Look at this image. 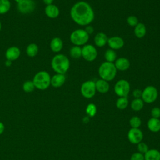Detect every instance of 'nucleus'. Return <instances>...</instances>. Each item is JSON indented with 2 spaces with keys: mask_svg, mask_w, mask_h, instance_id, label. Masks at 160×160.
Instances as JSON below:
<instances>
[{
  "mask_svg": "<svg viewBox=\"0 0 160 160\" xmlns=\"http://www.w3.org/2000/svg\"><path fill=\"white\" fill-rule=\"evenodd\" d=\"M70 56L74 59H78L82 56V48L78 46L72 47L69 51Z\"/></svg>",
  "mask_w": 160,
  "mask_h": 160,
  "instance_id": "a878e982",
  "label": "nucleus"
},
{
  "mask_svg": "<svg viewBox=\"0 0 160 160\" xmlns=\"http://www.w3.org/2000/svg\"><path fill=\"white\" fill-rule=\"evenodd\" d=\"M130 160H144V157L143 154L139 152H135L131 156Z\"/></svg>",
  "mask_w": 160,
  "mask_h": 160,
  "instance_id": "72a5a7b5",
  "label": "nucleus"
},
{
  "mask_svg": "<svg viewBox=\"0 0 160 160\" xmlns=\"http://www.w3.org/2000/svg\"><path fill=\"white\" fill-rule=\"evenodd\" d=\"M152 118H159L160 117V108L158 107H155L152 109L151 112Z\"/></svg>",
  "mask_w": 160,
  "mask_h": 160,
  "instance_id": "f704fd0d",
  "label": "nucleus"
},
{
  "mask_svg": "<svg viewBox=\"0 0 160 160\" xmlns=\"http://www.w3.org/2000/svg\"><path fill=\"white\" fill-rule=\"evenodd\" d=\"M86 111L89 116H94L96 113V106L94 104L91 103L88 105Z\"/></svg>",
  "mask_w": 160,
  "mask_h": 160,
  "instance_id": "7c9ffc66",
  "label": "nucleus"
},
{
  "mask_svg": "<svg viewBox=\"0 0 160 160\" xmlns=\"http://www.w3.org/2000/svg\"><path fill=\"white\" fill-rule=\"evenodd\" d=\"M138 149L139 152L142 154H145L149 150L147 144L142 142H140L138 144Z\"/></svg>",
  "mask_w": 160,
  "mask_h": 160,
  "instance_id": "473e14b6",
  "label": "nucleus"
},
{
  "mask_svg": "<svg viewBox=\"0 0 160 160\" xmlns=\"http://www.w3.org/2000/svg\"><path fill=\"white\" fill-rule=\"evenodd\" d=\"M129 123L132 128H138L141 124V120L138 116H133L130 119Z\"/></svg>",
  "mask_w": 160,
  "mask_h": 160,
  "instance_id": "c756f323",
  "label": "nucleus"
},
{
  "mask_svg": "<svg viewBox=\"0 0 160 160\" xmlns=\"http://www.w3.org/2000/svg\"><path fill=\"white\" fill-rule=\"evenodd\" d=\"M107 43L109 48L113 50L120 49L124 44V40L119 36H112L108 38Z\"/></svg>",
  "mask_w": 160,
  "mask_h": 160,
  "instance_id": "f8f14e48",
  "label": "nucleus"
},
{
  "mask_svg": "<svg viewBox=\"0 0 160 160\" xmlns=\"http://www.w3.org/2000/svg\"><path fill=\"white\" fill-rule=\"evenodd\" d=\"M89 35L82 29H76L70 35V41L74 46H84L89 40Z\"/></svg>",
  "mask_w": 160,
  "mask_h": 160,
  "instance_id": "39448f33",
  "label": "nucleus"
},
{
  "mask_svg": "<svg viewBox=\"0 0 160 160\" xmlns=\"http://www.w3.org/2000/svg\"><path fill=\"white\" fill-rule=\"evenodd\" d=\"M65 81V74L56 73L51 78V85L54 88H59L64 84Z\"/></svg>",
  "mask_w": 160,
  "mask_h": 160,
  "instance_id": "4468645a",
  "label": "nucleus"
},
{
  "mask_svg": "<svg viewBox=\"0 0 160 160\" xmlns=\"http://www.w3.org/2000/svg\"><path fill=\"white\" fill-rule=\"evenodd\" d=\"M114 64L116 69L119 71H126L128 69L130 66L129 61L127 58L124 57L116 59Z\"/></svg>",
  "mask_w": 160,
  "mask_h": 160,
  "instance_id": "2eb2a0df",
  "label": "nucleus"
},
{
  "mask_svg": "<svg viewBox=\"0 0 160 160\" xmlns=\"http://www.w3.org/2000/svg\"><path fill=\"white\" fill-rule=\"evenodd\" d=\"M51 76L46 71L38 72L34 76L32 82L36 88L40 90H45L51 85Z\"/></svg>",
  "mask_w": 160,
  "mask_h": 160,
  "instance_id": "20e7f679",
  "label": "nucleus"
},
{
  "mask_svg": "<svg viewBox=\"0 0 160 160\" xmlns=\"http://www.w3.org/2000/svg\"><path fill=\"white\" fill-rule=\"evenodd\" d=\"M98 73L102 79L110 81L116 77L117 69L113 62L105 61L99 66Z\"/></svg>",
  "mask_w": 160,
  "mask_h": 160,
  "instance_id": "7ed1b4c3",
  "label": "nucleus"
},
{
  "mask_svg": "<svg viewBox=\"0 0 160 160\" xmlns=\"http://www.w3.org/2000/svg\"><path fill=\"white\" fill-rule=\"evenodd\" d=\"M128 138L131 143L138 144L142 140L143 134L139 128H132L128 133Z\"/></svg>",
  "mask_w": 160,
  "mask_h": 160,
  "instance_id": "9b49d317",
  "label": "nucleus"
},
{
  "mask_svg": "<svg viewBox=\"0 0 160 160\" xmlns=\"http://www.w3.org/2000/svg\"><path fill=\"white\" fill-rule=\"evenodd\" d=\"M52 69L56 73L65 74L70 66V62L68 58L62 54L55 55L51 60Z\"/></svg>",
  "mask_w": 160,
  "mask_h": 160,
  "instance_id": "f03ea898",
  "label": "nucleus"
},
{
  "mask_svg": "<svg viewBox=\"0 0 160 160\" xmlns=\"http://www.w3.org/2000/svg\"><path fill=\"white\" fill-rule=\"evenodd\" d=\"M18 10L23 14L31 13L36 8V3L34 0H22L18 3Z\"/></svg>",
  "mask_w": 160,
  "mask_h": 160,
  "instance_id": "9d476101",
  "label": "nucleus"
},
{
  "mask_svg": "<svg viewBox=\"0 0 160 160\" xmlns=\"http://www.w3.org/2000/svg\"><path fill=\"white\" fill-rule=\"evenodd\" d=\"M4 130V126L2 122H0V134H1Z\"/></svg>",
  "mask_w": 160,
  "mask_h": 160,
  "instance_id": "58836bf2",
  "label": "nucleus"
},
{
  "mask_svg": "<svg viewBox=\"0 0 160 160\" xmlns=\"http://www.w3.org/2000/svg\"><path fill=\"white\" fill-rule=\"evenodd\" d=\"M117 58V54L114 50L112 49H107L104 53V58L106 59V61L113 62L116 61Z\"/></svg>",
  "mask_w": 160,
  "mask_h": 160,
  "instance_id": "393cba45",
  "label": "nucleus"
},
{
  "mask_svg": "<svg viewBox=\"0 0 160 160\" xmlns=\"http://www.w3.org/2000/svg\"><path fill=\"white\" fill-rule=\"evenodd\" d=\"M44 12L46 15L51 19H55L59 15V9L58 7L53 4L46 6Z\"/></svg>",
  "mask_w": 160,
  "mask_h": 160,
  "instance_id": "dca6fc26",
  "label": "nucleus"
},
{
  "mask_svg": "<svg viewBox=\"0 0 160 160\" xmlns=\"http://www.w3.org/2000/svg\"><path fill=\"white\" fill-rule=\"evenodd\" d=\"M132 94H133V96L135 98H140L141 97V95H142V91L140 90V89H136L134 90Z\"/></svg>",
  "mask_w": 160,
  "mask_h": 160,
  "instance_id": "c9c22d12",
  "label": "nucleus"
},
{
  "mask_svg": "<svg viewBox=\"0 0 160 160\" xmlns=\"http://www.w3.org/2000/svg\"><path fill=\"white\" fill-rule=\"evenodd\" d=\"M39 51V48L37 44L35 43H31L29 44L26 49V54L29 57H34L37 55L38 52Z\"/></svg>",
  "mask_w": 160,
  "mask_h": 160,
  "instance_id": "5701e85b",
  "label": "nucleus"
},
{
  "mask_svg": "<svg viewBox=\"0 0 160 160\" xmlns=\"http://www.w3.org/2000/svg\"><path fill=\"white\" fill-rule=\"evenodd\" d=\"M87 32L88 34L89 35L90 34H91L93 31H94V29H93V28L92 26H87V27L86 28V29H84Z\"/></svg>",
  "mask_w": 160,
  "mask_h": 160,
  "instance_id": "e433bc0d",
  "label": "nucleus"
},
{
  "mask_svg": "<svg viewBox=\"0 0 160 160\" xmlns=\"http://www.w3.org/2000/svg\"><path fill=\"white\" fill-rule=\"evenodd\" d=\"M35 88L32 81H26L22 84V89L26 92H31Z\"/></svg>",
  "mask_w": 160,
  "mask_h": 160,
  "instance_id": "c85d7f7f",
  "label": "nucleus"
},
{
  "mask_svg": "<svg viewBox=\"0 0 160 160\" xmlns=\"http://www.w3.org/2000/svg\"><path fill=\"white\" fill-rule=\"evenodd\" d=\"M71 19L79 26H88L94 19V12L89 3L79 1L75 3L70 10Z\"/></svg>",
  "mask_w": 160,
  "mask_h": 160,
  "instance_id": "f257e3e1",
  "label": "nucleus"
},
{
  "mask_svg": "<svg viewBox=\"0 0 160 160\" xmlns=\"http://www.w3.org/2000/svg\"><path fill=\"white\" fill-rule=\"evenodd\" d=\"M43 2L46 5V6H48V5H51V4H52V2L54 1V0H42Z\"/></svg>",
  "mask_w": 160,
  "mask_h": 160,
  "instance_id": "4c0bfd02",
  "label": "nucleus"
},
{
  "mask_svg": "<svg viewBox=\"0 0 160 160\" xmlns=\"http://www.w3.org/2000/svg\"><path fill=\"white\" fill-rule=\"evenodd\" d=\"M108 40V38L107 35L102 32H99L97 33L94 39L96 46L99 48L104 46L107 44Z\"/></svg>",
  "mask_w": 160,
  "mask_h": 160,
  "instance_id": "f3484780",
  "label": "nucleus"
},
{
  "mask_svg": "<svg viewBox=\"0 0 160 160\" xmlns=\"http://www.w3.org/2000/svg\"><path fill=\"white\" fill-rule=\"evenodd\" d=\"M134 32L135 36L138 38H142L146 34V26L141 22H139L135 27Z\"/></svg>",
  "mask_w": 160,
  "mask_h": 160,
  "instance_id": "4be33fe9",
  "label": "nucleus"
},
{
  "mask_svg": "<svg viewBox=\"0 0 160 160\" xmlns=\"http://www.w3.org/2000/svg\"><path fill=\"white\" fill-rule=\"evenodd\" d=\"M144 157V160H160V152L155 149H149Z\"/></svg>",
  "mask_w": 160,
  "mask_h": 160,
  "instance_id": "412c9836",
  "label": "nucleus"
},
{
  "mask_svg": "<svg viewBox=\"0 0 160 160\" xmlns=\"http://www.w3.org/2000/svg\"><path fill=\"white\" fill-rule=\"evenodd\" d=\"M14 1H16V2H18H18H21V1H22V0H14Z\"/></svg>",
  "mask_w": 160,
  "mask_h": 160,
  "instance_id": "a19ab883",
  "label": "nucleus"
},
{
  "mask_svg": "<svg viewBox=\"0 0 160 160\" xmlns=\"http://www.w3.org/2000/svg\"><path fill=\"white\" fill-rule=\"evenodd\" d=\"M116 107L119 109H124L128 105V99L127 97H120L116 102Z\"/></svg>",
  "mask_w": 160,
  "mask_h": 160,
  "instance_id": "cd10ccee",
  "label": "nucleus"
},
{
  "mask_svg": "<svg viewBox=\"0 0 160 160\" xmlns=\"http://www.w3.org/2000/svg\"><path fill=\"white\" fill-rule=\"evenodd\" d=\"M21 55V51L19 48L16 46H11L7 49L5 52V56L7 60L11 61L18 59Z\"/></svg>",
  "mask_w": 160,
  "mask_h": 160,
  "instance_id": "ddd939ff",
  "label": "nucleus"
},
{
  "mask_svg": "<svg viewBox=\"0 0 160 160\" xmlns=\"http://www.w3.org/2000/svg\"><path fill=\"white\" fill-rule=\"evenodd\" d=\"M144 106V101L141 98H135L131 103V108L135 111H139L142 109Z\"/></svg>",
  "mask_w": 160,
  "mask_h": 160,
  "instance_id": "b1692460",
  "label": "nucleus"
},
{
  "mask_svg": "<svg viewBox=\"0 0 160 160\" xmlns=\"http://www.w3.org/2000/svg\"><path fill=\"white\" fill-rule=\"evenodd\" d=\"M96 91L100 93H106L109 89V84L108 81L100 79L95 82Z\"/></svg>",
  "mask_w": 160,
  "mask_h": 160,
  "instance_id": "6ab92c4d",
  "label": "nucleus"
},
{
  "mask_svg": "<svg viewBox=\"0 0 160 160\" xmlns=\"http://www.w3.org/2000/svg\"><path fill=\"white\" fill-rule=\"evenodd\" d=\"M158 96V92L157 89L153 86H148L142 91L141 98L144 102L152 103L156 100Z\"/></svg>",
  "mask_w": 160,
  "mask_h": 160,
  "instance_id": "423d86ee",
  "label": "nucleus"
},
{
  "mask_svg": "<svg viewBox=\"0 0 160 160\" xmlns=\"http://www.w3.org/2000/svg\"><path fill=\"white\" fill-rule=\"evenodd\" d=\"M148 127L152 132H158L160 131V120L158 118H151L148 122Z\"/></svg>",
  "mask_w": 160,
  "mask_h": 160,
  "instance_id": "aec40b11",
  "label": "nucleus"
},
{
  "mask_svg": "<svg viewBox=\"0 0 160 160\" xmlns=\"http://www.w3.org/2000/svg\"><path fill=\"white\" fill-rule=\"evenodd\" d=\"M96 91L95 82L93 81H86L84 82L81 86V94L86 98H92L95 95Z\"/></svg>",
  "mask_w": 160,
  "mask_h": 160,
  "instance_id": "6e6552de",
  "label": "nucleus"
},
{
  "mask_svg": "<svg viewBox=\"0 0 160 160\" xmlns=\"http://www.w3.org/2000/svg\"><path fill=\"white\" fill-rule=\"evenodd\" d=\"M11 8V2L9 0H0V14L7 13Z\"/></svg>",
  "mask_w": 160,
  "mask_h": 160,
  "instance_id": "bb28decb",
  "label": "nucleus"
},
{
  "mask_svg": "<svg viewBox=\"0 0 160 160\" xmlns=\"http://www.w3.org/2000/svg\"><path fill=\"white\" fill-rule=\"evenodd\" d=\"M11 62H12V61L6 59V62H5V65H6V66H10L11 65Z\"/></svg>",
  "mask_w": 160,
  "mask_h": 160,
  "instance_id": "ea45409f",
  "label": "nucleus"
},
{
  "mask_svg": "<svg viewBox=\"0 0 160 160\" xmlns=\"http://www.w3.org/2000/svg\"><path fill=\"white\" fill-rule=\"evenodd\" d=\"M1 28H2V25H1V21H0V31H1Z\"/></svg>",
  "mask_w": 160,
  "mask_h": 160,
  "instance_id": "79ce46f5",
  "label": "nucleus"
},
{
  "mask_svg": "<svg viewBox=\"0 0 160 160\" xmlns=\"http://www.w3.org/2000/svg\"><path fill=\"white\" fill-rule=\"evenodd\" d=\"M63 47V42L60 38L55 37L51 41L50 48L52 51L54 52H59Z\"/></svg>",
  "mask_w": 160,
  "mask_h": 160,
  "instance_id": "a211bd4d",
  "label": "nucleus"
},
{
  "mask_svg": "<svg viewBox=\"0 0 160 160\" xmlns=\"http://www.w3.org/2000/svg\"><path fill=\"white\" fill-rule=\"evenodd\" d=\"M98 56L96 48L91 44H85L82 48V57L87 61H93Z\"/></svg>",
  "mask_w": 160,
  "mask_h": 160,
  "instance_id": "1a4fd4ad",
  "label": "nucleus"
},
{
  "mask_svg": "<svg viewBox=\"0 0 160 160\" xmlns=\"http://www.w3.org/2000/svg\"><path fill=\"white\" fill-rule=\"evenodd\" d=\"M114 92L119 97H127L130 91V84L126 79H120L114 85Z\"/></svg>",
  "mask_w": 160,
  "mask_h": 160,
  "instance_id": "0eeeda50",
  "label": "nucleus"
},
{
  "mask_svg": "<svg viewBox=\"0 0 160 160\" xmlns=\"http://www.w3.org/2000/svg\"><path fill=\"white\" fill-rule=\"evenodd\" d=\"M128 24L132 27H135L138 23V19L135 16H129L127 19Z\"/></svg>",
  "mask_w": 160,
  "mask_h": 160,
  "instance_id": "2f4dec72",
  "label": "nucleus"
}]
</instances>
